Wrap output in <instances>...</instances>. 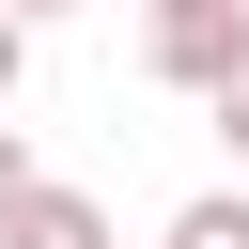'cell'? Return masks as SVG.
<instances>
[{"mask_svg":"<svg viewBox=\"0 0 249 249\" xmlns=\"http://www.w3.org/2000/svg\"><path fill=\"white\" fill-rule=\"evenodd\" d=\"M0 16H31V31H47V16H78V0H0Z\"/></svg>","mask_w":249,"mask_h":249,"instance_id":"7","label":"cell"},{"mask_svg":"<svg viewBox=\"0 0 249 249\" xmlns=\"http://www.w3.org/2000/svg\"><path fill=\"white\" fill-rule=\"evenodd\" d=\"M171 249H249V187H202V202H171Z\"/></svg>","mask_w":249,"mask_h":249,"instance_id":"3","label":"cell"},{"mask_svg":"<svg viewBox=\"0 0 249 249\" xmlns=\"http://www.w3.org/2000/svg\"><path fill=\"white\" fill-rule=\"evenodd\" d=\"M16 78H31V16H0V109H16Z\"/></svg>","mask_w":249,"mask_h":249,"instance_id":"5","label":"cell"},{"mask_svg":"<svg viewBox=\"0 0 249 249\" xmlns=\"http://www.w3.org/2000/svg\"><path fill=\"white\" fill-rule=\"evenodd\" d=\"M233 62H249V0H156V16H140V78L218 93Z\"/></svg>","mask_w":249,"mask_h":249,"instance_id":"1","label":"cell"},{"mask_svg":"<svg viewBox=\"0 0 249 249\" xmlns=\"http://www.w3.org/2000/svg\"><path fill=\"white\" fill-rule=\"evenodd\" d=\"M16 187H31V140H16V124H0V218H16Z\"/></svg>","mask_w":249,"mask_h":249,"instance_id":"6","label":"cell"},{"mask_svg":"<svg viewBox=\"0 0 249 249\" xmlns=\"http://www.w3.org/2000/svg\"><path fill=\"white\" fill-rule=\"evenodd\" d=\"M0 249H109V202L31 171V187H16V218H0Z\"/></svg>","mask_w":249,"mask_h":249,"instance_id":"2","label":"cell"},{"mask_svg":"<svg viewBox=\"0 0 249 249\" xmlns=\"http://www.w3.org/2000/svg\"><path fill=\"white\" fill-rule=\"evenodd\" d=\"M202 124H218V140H233V156H249V62H233V78H218V93H202Z\"/></svg>","mask_w":249,"mask_h":249,"instance_id":"4","label":"cell"}]
</instances>
